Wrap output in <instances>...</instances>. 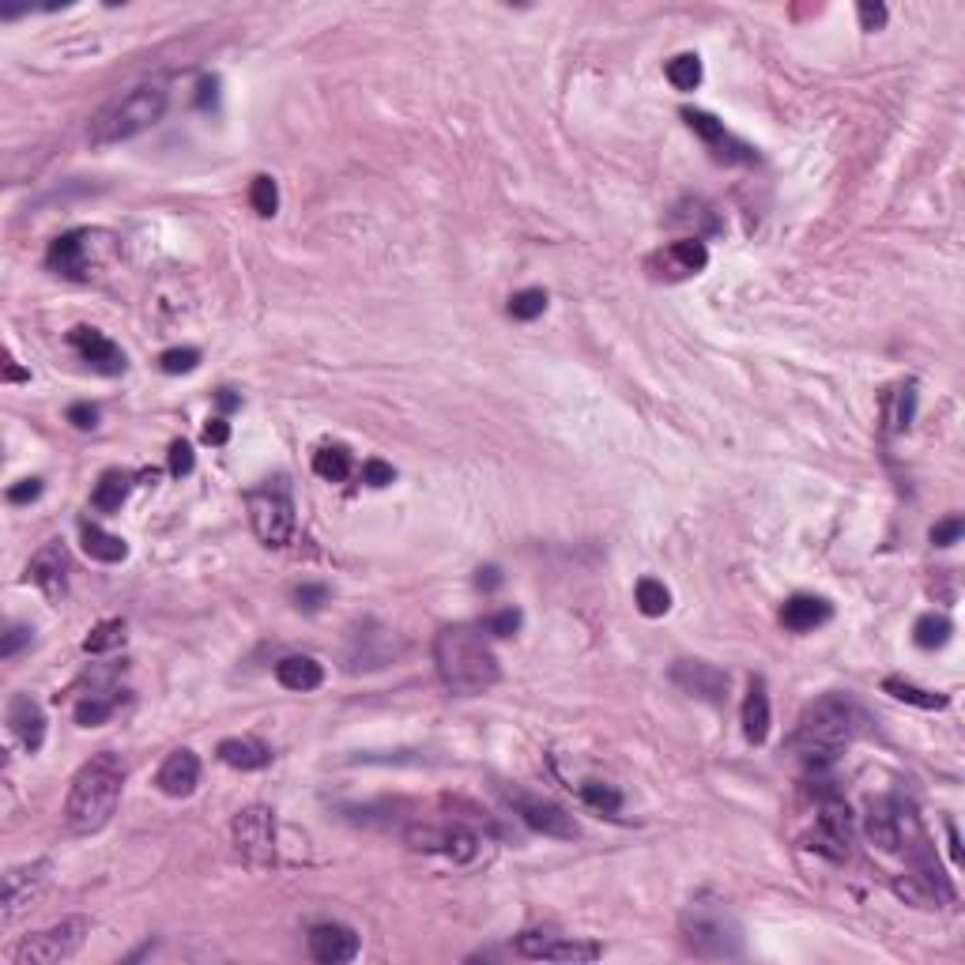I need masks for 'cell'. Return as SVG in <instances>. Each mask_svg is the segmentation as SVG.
<instances>
[{"mask_svg": "<svg viewBox=\"0 0 965 965\" xmlns=\"http://www.w3.org/2000/svg\"><path fill=\"white\" fill-rule=\"evenodd\" d=\"M121 788H125V766L121 758L110 751L91 754L68 788L65 800V826L76 837L99 834L102 826L114 818L117 803H121Z\"/></svg>", "mask_w": 965, "mask_h": 965, "instance_id": "6da1fadb", "label": "cell"}, {"mask_svg": "<svg viewBox=\"0 0 965 965\" xmlns=\"http://www.w3.org/2000/svg\"><path fill=\"white\" fill-rule=\"evenodd\" d=\"M860 728H864L860 705L845 694H826V698H818L803 709L796 736H792V751L800 754L811 769H826L834 766L837 754L860 736Z\"/></svg>", "mask_w": 965, "mask_h": 965, "instance_id": "7a4b0ae2", "label": "cell"}, {"mask_svg": "<svg viewBox=\"0 0 965 965\" xmlns=\"http://www.w3.org/2000/svg\"><path fill=\"white\" fill-rule=\"evenodd\" d=\"M434 664L442 683L460 698H475L498 683V656L483 638V626H445L434 638Z\"/></svg>", "mask_w": 965, "mask_h": 965, "instance_id": "3957f363", "label": "cell"}, {"mask_svg": "<svg viewBox=\"0 0 965 965\" xmlns=\"http://www.w3.org/2000/svg\"><path fill=\"white\" fill-rule=\"evenodd\" d=\"M166 87L163 83H136L114 102H106L99 114L91 117L87 140L91 148H114L121 140H132L151 125H159L166 114Z\"/></svg>", "mask_w": 965, "mask_h": 965, "instance_id": "277c9868", "label": "cell"}, {"mask_svg": "<svg viewBox=\"0 0 965 965\" xmlns=\"http://www.w3.org/2000/svg\"><path fill=\"white\" fill-rule=\"evenodd\" d=\"M679 928H683V943L698 958H739L743 954V928L736 916L728 913L724 901H690Z\"/></svg>", "mask_w": 965, "mask_h": 965, "instance_id": "5b68a950", "label": "cell"}, {"mask_svg": "<svg viewBox=\"0 0 965 965\" xmlns=\"http://www.w3.org/2000/svg\"><path fill=\"white\" fill-rule=\"evenodd\" d=\"M117 257V238L110 230H68L61 238L50 242V253H46V264L50 272H57L61 279H83L99 276L106 264Z\"/></svg>", "mask_w": 965, "mask_h": 965, "instance_id": "8992f818", "label": "cell"}, {"mask_svg": "<svg viewBox=\"0 0 965 965\" xmlns=\"http://www.w3.org/2000/svg\"><path fill=\"white\" fill-rule=\"evenodd\" d=\"M864 834L871 845H879L883 852H913L916 845L928 841L916 807L909 800H901V796H886V800H875L867 807Z\"/></svg>", "mask_w": 965, "mask_h": 965, "instance_id": "52a82bcc", "label": "cell"}, {"mask_svg": "<svg viewBox=\"0 0 965 965\" xmlns=\"http://www.w3.org/2000/svg\"><path fill=\"white\" fill-rule=\"evenodd\" d=\"M249 524L264 547H287L295 532V502L283 479H268L264 487L246 494Z\"/></svg>", "mask_w": 965, "mask_h": 965, "instance_id": "ba28073f", "label": "cell"}, {"mask_svg": "<svg viewBox=\"0 0 965 965\" xmlns=\"http://www.w3.org/2000/svg\"><path fill=\"white\" fill-rule=\"evenodd\" d=\"M83 935H87V920H83V916H68V920H61V924L46 928V932L27 935V939L16 947V954H12V962L16 965L65 962V958H72V954L80 950Z\"/></svg>", "mask_w": 965, "mask_h": 965, "instance_id": "9c48e42d", "label": "cell"}, {"mask_svg": "<svg viewBox=\"0 0 965 965\" xmlns=\"http://www.w3.org/2000/svg\"><path fill=\"white\" fill-rule=\"evenodd\" d=\"M234 849L249 867H272L276 860V818L268 807H246L230 822Z\"/></svg>", "mask_w": 965, "mask_h": 965, "instance_id": "30bf717a", "label": "cell"}, {"mask_svg": "<svg viewBox=\"0 0 965 965\" xmlns=\"http://www.w3.org/2000/svg\"><path fill=\"white\" fill-rule=\"evenodd\" d=\"M46 883H50V860L8 867L4 871V909H0V920L12 924L19 913H27L34 901L46 894Z\"/></svg>", "mask_w": 965, "mask_h": 965, "instance_id": "8fae6325", "label": "cell"}, {"mask_svg": "<svg viewBox=\"0 0 965 965\" xmlns=\"http://www.w3.org/2000/svg\"><path fill=\"white\" fill-rule=\"evenodd\" d=\"M705 264H709V249H705L702 238H679V242H671V246L656 249L645 268H649L656 279L679 283V279H690L698 276V272H705Z\"/></svg>", "mask_w": 965, "mask_h": 965, "instance_id": "7c38bea8", "label": "cell"}, {"mask_svg": "<svg viewBox=\"0 0 965 965\" xmlns=\"http://www.w3.org/2000/svg\"><path fill=\"white\" fill-rule=\"evenodd\" d=\"M517 954L536 958V962H596L600 947L551 932H521L517 935Z\"/></svg>", "mask_w": 965, "mask_h": 965, "instance_id": "4fadbf2b", "label": "cell"}, {"mask_svg": "<svg viewBox=\"0 0 965 965\" xmlns=\"http://www.w3.org/2000/svg\"><path fill=\"white\" fill-rule=\"evenodd\" d=\"M506 796L528 830H536V834H543V837H562V841L577 837V822H573V815H566L558 803L540 800V796H528V792H506Z\"/></svg>", "mask_w": 965, "mask_h": 965, "instance_id": "5bb4252c", "label": "cell"}, {"mask_svg": "<svg viewBox=\"0 0 965 965\" xmlns=\"http://www.w3.org/2000/svg\"><path fill=\"white\" fill-rule=\"evenodd\" d=\"M671 683L683 694L702 698L709 705H724V698H728V675L709 660H679L671 668Z\"/></svg>", "mask_w": 965, "mask_h": 965, "instance_id": "9a60e30c", "label": "cell"}, {"mask_svg": "<svg viewBox=\"0 0 965 965\" xmlns=\"http://www.w3.org/2000/svg\"><path fill=\"white\" fill-rule=\"evenodd\" d=\"M807 849L822 852L830 860H845L852 849V811L845 803H826L818 815L815 834L807 837Z\"/></svg>", "mask_w": 965, "mask_h": 965, "instance_id": "2e32d148", "label": "cell"}, {"mask_svg": "<svg viewBox=\"0 0 965 965\" xmlns=\"http://www.w3.org/2000/svg\"><path fill=\"white\" fill-rule=\"evenodd\" d=\"M68 344L76 347V355H80L91 370H99V374H106V377H117V374H125V351L110 340V336H102L99 328H87V325H80V328H72L68 332Z\"/></svg>", "mask_w": 965, "mask_h": 965, "instance_id": "e0dca14e", "label": "cell"}, {"mask_svg": "<svg viewBox=\"0 0 965 965\" xmlns=\"http://www.w3.org/2000/svg\"><path fill=\"white\" fill-rule=\"evenodd\" d=\"M310 958L321 965H344L359 958V932L347 924H317L310 928Z\"/></svg>", "mask_w": 965, "mask_h": 965, "instance_id": "ac0fdd59", "label": "cell"}, {"mask_svg": "<svg viewBox=\"0 0 965 965\" xmlns=\"http://www.w3.org/2000/svg\"><path fill=\"white\" fill-rule=\"evenodd\" d=\"M68 570H72V558H68V547L61 540H50L38 555L31 558L27 566V577H31L38 589L46 592L50 600H57L68 585Z\"/></svg>", "mask_w": 965, "mask_h": 965, "instance_id": "d6986e66", "label": "cell"}, {"mask_svg": "<svg viewBox=\"0 0 965 965\" xmlns=\"http://www.w3.org/2000/svg\"><path fill=\"white\" fill-rule=\"evenodd\" d=\"M155 785H159V792H163V796H170V800H185V796H193V792H197V785H200V758L189 751V747L174 751L163 762V766H159Z\"/></svg>", "mask_w": 965, "mask_h": 965, "instance_id": "ffe728a7", "label": "cell"}, {"mask_svg": "<svg viewBox=\"0 0 965 965\" xmlns=\"http://www.w3.org/2000/svg\"><path fill=\"white\" fill-rule=\"evenodd\" d=\"M8 728H12V736L19 739L23 751H42V743H46V713H42V705L34 702L31 694H16L8 702Z\"/></svg>", "mask_w": 965, "mask_h": 965, "instance_id": "44dd1931", "label": "cell"}, {"mask_svg": "<svg viewBox=\"0 0 965 965\" xmlns=\"http://www.w3.org/2000/svg\"><path fill=\"white\" fill-rule=\"evenodd\" d=\"M830 615H834V607L826 604L822 596H807V592L788 596L785 607H781V622L792 634H807V630H815L822 622H830Z\"/></svg>", "mask_w": 965, "mask_h": 965, "instance_id": "7402d4cb", "label": "cell"}, {"mask_svg": "<svg viewBox=\"0 0 965 965\" xmlns=\"http://www.w3.org/2000/svg\"><path fill=\"white\" fill-rule=\"evenodd\" d=\"M276 679L279 687L306 694V690H317L325 683V668H321L313 656H283L276 664Z\"/></svg>", "mask_w": 965, "mask_h": 965, "instance_id": "603a6c76", "label": "cell"}, {"mask_svg": "<svg viewBox=\"0 0 965 965\" xmlns=\"http://www.w3.org/2000/svg\"><path fill=\"white\" fill-rule=\"evenodd\" d=\"M743 736H747V743H754V747L766 743L769 736V694L762 679H754L747 698H743Z\"/></svg>", "mask_w": 965, "mask_h": 965, "instance_id": "cb8c5ba5", "label": "cell"}, {"mask_svg": "<svg viewBox=\"0 0 965 965\" xmlns=\"http://www.w3.org/2000/svg\"><path fill=\"white\" fill-rule=\"evenodd\" d=\"M219 758H223L230 769H242V773H249V769L268 766V762H272V751L264 747L261 739L242 736V739H223V743H219Z\"/></svg>", "mask_w": 965, "mask_h": 965, "instance_id": "d4e9b609", "label": "cell"}, {"mask_svg": "<svg viewBox=\"0 0 965 965\" xmlns=\"http://www.w3.org/2000/svg\"><path fill=\"white\" fill-rule=\"evenodd\" d=\"M129 487H132V475L121 472V468H110V472H102V479L95 483L91 506L99 509V513H117L121 502L129 498Z\"/></svg>", "mask_w": 965, "mask_h": 965, "instance_id": "484cf974", "label": "cell"}, {"mask_svg": "<svg viewBox=\"0 0 965 965\" xmlns=\"http://www.w3.org/2000/svg\"><path fill=\"white\" fill-rule=\"evenodd\" d=\"M80 536H83V551L95 558V562H125V555H129V543L121 540V536H114V532H102L99 524H83Z\"/></svg>", "mask_w": 965, "mask_h": 965, "instance_id": "4316f807", "label": "cell"}, {"mask_svg": "<svg viewBox=\"0 0 965 965\" xmlns=\"http://www.w3.org/2000/svg\"><path fill=\"white\" fill-rule=\"evenodd\" d=\"M883 690L890 694V698H898V702L916 705V709H947V705H950L947 694H935V690L916 687V683H909V679H898V675H886Z\"/></svg>", "mask_w": 965, "mask_h": 965, "instance_id": "83f0119b", "label": "cell"}, {"mask_svg": "<svg viewBox=\"0 0 965 965\" xmlns=\"http://www.w3.org/2000/svg\"><path fill=\"white\" fill-rule=\"evenodd\" d=\"M634 604H638L641 615H649V619H660V615H668L671 607V592L664 581H656V577H641L638 589H634Z\"/></svg>", "mask_w": 965, "mask_h": 965, "instance_id": "f1b7e54d", "label": "cell"}, {"mask_svg": "<svg viewBox=\"0 0 965 965\" xmlns=\"http://www.w3.org/2000/svg\"><path fill=\"white\" fill-rule=\"evenodd\" d=\"M313 472L321 475L325 483H344L351 475V453L344 445H325V449L313 453Z\"/></svg>", "mask_w": 965, "mask_h": 965, "instance_id": "f546056e", "label": "cell"}, {"mask_svg": "<svg viewBox=\"0 0 965 965\" xmlns=\"http://www.w3.org/2000/svg\"><path fill=\"white\" fill-rule=\"evenodd\" d=\"M683 121H687L690 129L702 136L709 148H739L736 140L728 136V129H724V121L713 114H705V110H683Z\"/></svg>", "mask_w": 965, "mask_h": 965, "instance_id": "4dcf8cb0", "label": "cell"}, {"mask_svg": "<svg viewBox=\"0 0 965 965\" xmlns=\"http://www.w3.org/2000/svg\"><path fill=\"white\" fill-rule=\"evenodd\" d=\"M950 634H954V626H950L947 615H935V611H928V615H920L913 626V641L920 645V649H939V645H947Z\"/></svg>", "mask_w": 965, "mask_h": 965, "instance_id": "1f68e13d", "label": "cell"}, {"mask_svg": "<svg viewBox=\"0 0 965 965\" xmlns=\"http://www.w3.org/2000/svg\"><path fill=\"white\" fill-rule=\"evenodd\" d=\"M668 83L675 91H694L702 83V61L698 53H679L668 61Z\"/></svg>", "mask_w": 965, "mask_h": 965, "instance_id": "d6a6232c", "label": "cell"}, {"mask_svg": "<svg viewBox=\"0 0 965 965\" xmlns=\"http://www.w3.org/2000/svg\"><path fill=\"white\" fill-rule=\"evenodd\" d=\"M581 800L589 803L592 811H600V815H619L622 811V792L615 785H604V781H585L581 785Z\"/></svg>", "mask_w": 965, "mask_h": 965, "instance_id": "836d02e7", "label": "cell"}, {"mask_svg": "<svg viewBox=\"0 0 965 965\" xmlns=\"http://www.w3.org/2000/svg\"><path fill=\"white\" fill-rule=\"evenodd\" d=\"M117 645H125V622L106 619L83 638V653H110V649H117Z\"/></svg>", "mask_w": 965, "mask_h": 965, "instance_id": "e575fe53", "label": "cell"}, {"mask_svg": "<svg viewBox=\"0 0 965 965\" xmlns=\"http://www.w3.org/2000/svg\"><path fill=\"white\" fill-rule=\"evenodd\" d=\"M442 852L449 860H457V864H472L475 856H479V837H475L472 830H464V826H445Z\"/></svg>", "mask_w": 965, "mask_h": 965, "instance_id": "d590c367", "label": "cell"}, {"mask_svg": "<svg viewBox=\"0 0 965 965\" xmlns=\"http://www.w3.org/2000/svg\"><path fill=\"white\" fill-rule=\"evenodd\" d=\"M543 310H547V295L540 287H528V291H517L509 298V317L513 321H536V317H543Z\"/></svg>", "mask_w": 965, "mask_h": 965, "instance_id": "8d00e7d4", "label": "cell"}, {"mask_svg": "<svg viewBox=\"0 0 965 965\" xmlns=\"http://www.w3.org/2000/svg\"><path fill=\"white\" fill-rule=\"evenodd\" d=\"M249 204H253V212L264 215V219H272V215L279 212V189L268 174L253 178V185H249Z\"/></svg>", "mask_w": 965, "mask_h": 965, "instance_id": "74e56055", "label": "cell"}, {"mask_svg": "<svg viewBox=\"0 0 965 965\" xmlns=\"http://www.w3.org/2000/svg\"><path fill=\"white\" fill-rule=\"evenodd\" d=\"M159 366H163V374H193L200 366V351L197 347H170L159 355Z\"/></svg>", "mask_w": 965, "mask_h": 965, "instance_id": "f35d334b", "label": "cell"}, {"mask_svg": "<svg viewBox=\"0 0 965 965\" xmlns=\"http://www.w3.org/2000/svg\"><path fill=\"white\" fill-rule=\"evenodd\" d=\"M114 705H117L114 698H83V702L76 705V724H83V728H99V724L110 720Z\"/></svg>", "mask_w": 965, "mask_h": 965, "instance_id": "ab89813d", "label": "cell"}, {"mask_svg": "<svg viewBox=\"0 0 965 965\" xmlns=\"http://www.w3.org/2000/svg\"><path fill=\"white\" fill-rule=\"evenodd\" d=\"M517 630H521V611L517 607H506V611H498V615L483 622V634H494V638H513Z\"/></svg>", "mask_w": 965, "mask_h": 965, "instance_id": "60d3db41", "label": "cell"}, {"mask_svg": "<svg viewBox=\"0 0 965 965\" xmlns=\"http://www.w3.org/2000/svg\"><path fill=\"white\" fill-rule=\"evenodd\" d=\"M962 532H965L962 517H947V521H939L932 528V543L935 547H954V543L962 540Z\"/></svg>", "mask_w": 965, "mask_h": 965, "instance_id": "b9f144b4", "label": "cell"}, {"mask_svg": "<svg viewBox=\"0 0 965 965\" xmlns=\"http://www.w3.org/2000/svg\"><path fill=\"white\" fill-rule=\"evenodd\" d=\"M193 464H197V457H193V445L189 442H174L170 445V475H189L193 472Z\"/></svg>", "mask_w": 965, "mask_h": 965, "instance_id": "7bdbcfd3", "label": "cell"}, {"mask_svg": "<svg viewBox=\"0 0 965 965\" xmlns=\"http://www.w3.org/2000/svg\"><path fill=\"white\" fill-rule=\"evenodd\" d=\"M396 479L393 464H385V460H366L362 464V483H370V487H389Z\"/></svg>", "mask_w": 965, "mask_h": 965, "instance_id": "ee69618b", "label": "cell"}, {"mask_svg": "<svg viewBox=\"0 0 965 965\" xmlns=\"http://www.w3.org/2000/svg\"><path fill=\"white\" fill-rule=\"evenodd\" d=\"M68 423L76 426V430H95V426H99V408L87 404V400H83V404H72V408H68Z\"/></svg>", "mask_w": 965, "mask_h": 965, "instance_id": "f6af8a7d", "label": "cell"}, {"mask_svg": "<svg viewBox=\"0 0 965 965\" xmlns=\"http://www.w3.org/2000/svg\"><path fill=\"white\" fill-rule=\"evenodd\" d=\"M27 641H31V630H27V626H12V630L4 634V641H0V656H4V660H12V656H16L19 649L27 645Z\"/></svg>", "mask_w": 965, "mask_h": 965, "instance_id": "bcb514c9", "label": "cell"}, {"mask_svg": "<svg viewBox=\"0 0 965 965\" xmlns=\"http://www.w3.org/2000/svg\"><path fill=\"white\" fill-rule=\"evenodd\" d=\"M856 12H860V27H864V31H879V27L886 23V4H871V0H864Z\"/></svg>", "mask_w": 965, "mask_h": 965, "instance_id": "7dc6e473", "label": "cell"}, {"mask_svg": "<svg viewBox=\"0 0 965 965\" xmlns=\"http://www.w3.org/2000/svg\"><path fill=\"white\" fill-rule=\"evenodd\" d=\"M325 585H302V589H295V600L302 611H317V607L325 604Z\"/></svg>", "mask_w": 965, "mask_h": 965, "instance_id": "c3c4849f", "label": "cell"}, {"mask_svg": "<svg viewBox=\"0 0 965 965\" xmlns=\"http://www.w3.org/2000/svg\"><path fill=\"white\" fill-rule=\"evenodd\" d=\"M38 494H42V479H23V483H16V487L8 491V502L23 506V502H34Z\"/></svg>", "mask_w": 965, "mask_h": 965, "instance_id": "681fc988", "label": "cell"}, {"mask_svg": "<svg viewBox=\"0 0 965 965\" xmlns=\"http://www.w3.org/2000/svg\"><path fill=\"white\" fill-rule=\"evenodd\" d=\"M913 404H916V389H913V385H905V389L898 393V419H894V423H898V426L913 423Z\"/></svg>", "mask_w": 965, "mask_h": 965, "instance_id": "f907efd6", "label": "cell"}, {"mask_svg": "<svg viewBox=\"0 0 965 965\" xmlns=\"http://www.w3.org/2000/svg\"><path fill=\"white\" fill-rule=\"evenodd\" d=\"M204 442L208 445H227L230 442V423L227 419H212L204 426Z\"/></svg>", "mask_w": 965, "mask_h": 965, "instance_id": "816d5d0a", "label": "cell"}, {"mask_svg": "<svg viewBox=\"0 0 965 965\" xmlns=\"http://www.w3.org/2000/svg\"><path fill=\"white\" fill-rule=\"evenodd\" d=\"M475 585H479V589H487V592L498 589V585H502V573L494 570V566H487V570H479V577H475Z\"/></svg>", "mask_w": 965, "mask_h": 965, "instance_id": "f5cc1de1", "label": "cell"}, {"mask_svg": "<svg viewBox=\"0 0 965 965\" xmlns=\"http://www.w3.org/2000/svg\"><path fill=\"white\" fill-rule=\"evenodd\" d=\"M215 91H219V80H204L200 83V95H197V106L200 110H208V102H215Z\"/></svg>", "mask_w": 965, "mask_h": 965, "instance_id": "db71d44e", "label": "cell"}, {"mask_svg": "<svg viewBox=\"0 0 965 965\" xmlns=\"http://www.w3.org/2000/svg\"><path fill=\"white\" fill-rule=\"evenodd\" d=\"M4 381H31V374H27V370H19L16 359L8 355V362H4Z\"/></svg>", "mask_w": 965, "mask_h": 965, "instance_id": "11a10c76", "label": "cell"}, {"mask_svg": "<svg viewBox=\"0 0 965 965\" xmlns=\"http://www.w3.org/2000/svg\"><path fill=\"white\" fill-rule=\"evenodd\" d=\"M238 404H242V400L230 393V389H223V393H219V408H223V411H234Z\"/></svg>", "mask_w": 965, "mask_h": 965, "instance_id": "9f6ffc18", "label": "cell"}, {"mask_svg": "<svg viewBox=\"0 0 965 965\" xmlns=\"http://www.w3.org/2000/svg\"><path fill=\"white\" fill-rule=\"evenodd\" d=\"M947 830H950V856L958 860V856H962V845H958V830H954V822H947Z\"/></svg>", "mask_w": 965, "mask_h": 965, "instance_id": "6f0895ef", "label": "cell"}]
</instances>
